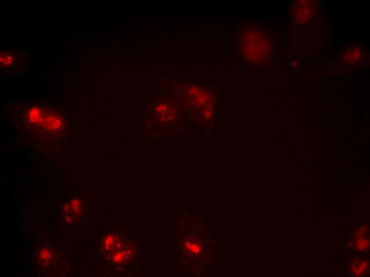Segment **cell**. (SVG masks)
<instances>
[{
    "instance_id": "3",
    "label": "cell",
    "mask_w": 370,
    "mask_h": 277,
    "mask_svg": "<svg viewBox=\"0 0 370 277\" xmlns=\"http://www.w3.org/2000/svg\"><path fill=\"white\" fill-rule=\"evenodd\" d=\"M364 57V49L359 44H354L346 50L343 61L347 67H354L359 65Z\"/></svg>"
},
{
    "instance_id": "5",
    "label": "cell",
    "mask_w": 370,
    "mask_h": 277,
    "mask_svg": "<svg viewBox=\"0 0 370 277\" xmlns=\"http://www.w3.org/2000/svg\"><path fill=\"white\" fill-rule=\"evenodd\" d=\"M368 264L367 262H357L352 266V271L355 276L362 275L368 269Z\"/></svg>"
},
{
    "instance_id": "1",
    "label": "cell",
    "mask_w": 370,
    "mask_h": 277,
    "mask_svg": "<svg viewBox=\"0 0 370 277\" xmlns=\"http://www.w3.org/2000/svg\"><path fill=\"white\" fill-rule=\"evenodd\" d=\"M273 49L272 40L265 32L251 29L241 35V55L252 65L265 64L272 56Z\"/></svg>"
},
{
    "instance_id": "2",
    "label": "cell",
    "mask_w": 370,
    "mask_h": 277,
    "mask_svg": "<svg viewBox=\"0 0 370 277\" xmlns=\"http://www.w3.org/2000/svg\"><path fill=\"white\" fill-rule=\"evenodd\" d=\"M317 3L311 0H298L294 6L295 22L305 25L312 21L317 12Z\"/></svg>"
},
{
    "instance_id": "4",
    "label": "cell",
    "mask_w": 370,
    "mask_h": 277,
    "mask_svg": "<svg viewBox=\"0 0 370 277\" xmlns=\"http://www.w3.org/2000/svg\"><path fill=\"white\" fill-rule=\"evenodd\" d=\"M356 238L355 246L357 249L364 251L368 248L369 244V236L367 230L364 227H361L357 232Z\"/></svg>"
},
{
    "instance_id": "6",
    "label": "cell",
    "mask_w": 370,
    "mask_h": 277,
    "mask_svg": "<svg viewBox=\"0 0 370 277\" xmlns=\"http://www.w3.org/2000/svg\"><path fill=\"white\" fill-rule=\"evenodd\" d=\"M188 248L193 253H197L200 251V247L195 244L189 245Z\"/></svg>"
}]
</instances>
